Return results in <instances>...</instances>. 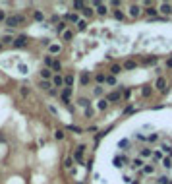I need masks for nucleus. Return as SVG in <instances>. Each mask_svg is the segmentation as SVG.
Here are the masks:
<instances>
[{
    "label": "nucleus",
    "instance_id": "nucleus-31",
    "mask_svg": "<svg viewBox=\"0 0 172 184\" xmlns=\"http://www.w3.org/2000/svg\"><path fill=\"white\" fill-rule=\"evenodd\" d=\"M52 64H54L52 56H50V54H47V56H45V66H47V68H52Z\"/></svg>",
    "mask_w": 172,
    "mask_h": 184
},
{
    "label": "nucleus",
    "instance_id": "nucleus-50",
    "mask_svg": "<svg viewBox=\"0 0 172 184\" xmlns=\"http://www.w3.org/2000/svg\"><path fill=\"white\" fill-rule=\"evenodd\" d=\"M19 93H21V97H27L29 95V87H25V85H23V87L19 89Z\"/></svg>",
    "mask_w": 172,
    "mask_h": 184
},
{
    "label": "nucleus",
    "instance_id": "nucleus-13",
    "mask_svg": "<svg viewBox=\"0 0 172 184\" xmlns=\"http://www.w3.org/2000/svg\"><path fill=\"white\" fill-rule=\"evenodd\" d=\"M153 89L155 87H151V85H143V87H141V97H145V99L151 97V95H153Z\"/></svg>",
    "mask_w": 172,
    "mask_h": 184
},
{
    "label": "nucleus",
    "instance_id": "nucleus-2",
    "mask_svg": "<svg viewBox=\"0 0 172 184\" xmlns=\"http://www.w3.org/2000/svg\"><path fill=\"white\" fill-rule=\"evenodd\" d=\"M25 18L23 16H10L8 19H6V25H10V27H16V25H19V23H23Z\"/></svg>",
    "mask_w": 172,
    "mask_h": 184
},
{
    "label": "nucleus",
    "instance_id": "nucleus-16",
    "mask_svg": "<svg viewBox=\"0 0 172 184\" xmlns=\"http://www.w3.org/2000/svg\"><path fill=\"white\" fill-rule=\"evenodd\" d=\"M77 105L83 107V109H89V107H91V101H89L87 97H79V99H77Z\"/></svg>",
    "mask_w": 172,
    "mask_h": 184
},
{
    "label": "nucleus",
    "instance_id": "nucleus-57",
    "mask_svg": "<svg viewBox=\"0 0 172 184\" xmlns=\"http://www.w3.org/2000/svg\"><path fill=\"white\" fill-rule=\"evenodd\" d=\"M122 180H124V182H131V178H130L128 175H124V176H122Z\"/></svg>",
    "mask_w": 172,
    "mask_h": 184
},
{
    "label": "nucleus",
    "instance_id": "nucleus-55",
    "mask_svg": "<svg viewBox=\"0 0 172 184\" xmlns=\"http://www.w3.org/2000/svg\"><path fill=\"white\" fill-rule=\"evenodd\" d=\"M6 19H8V18H6V14L2 12V10H0V21H6Z\"/></svg>",
    "mask_w": 172,
    "mask_h": 184
},
{
    "label": "nucleus",
    "instance_id": "nucleus-12",
    "mask_svg": "<svg viewBox=\"0 0 172 184\" xmlns=\"http://www.w3.org/2000/svg\"><path fill=\"white\" fill-rule=\"evenodd\" d=\"M137 66H139V64H137L135 60H126L124 64H122V68H124V70H135Z\"/></svg>",
    "mask_w": 172,
    "mask_h": 184
},
{
    "label": "nucleus",
    "instance_id": "nucleus-15",
    "mask_svg": "<svg viewBox=\"0 0 172 184\" xmlns=\"http://www.w3.org/2000/svg\"><path fill=\"white\" fill-rule=\"evenodd\" d=\"M157 62H158V56H153V54L147 56V58H143V64L145 66H153V64H157Z\"/></svg>",
    "mask_w": 172,
    "mask_h": 184
},
{
    "label": "nucleus",
    "instance_id": "nucleus-47",
    "mask_svg": "<svg viewBox=\"0 0 172 184\" xmlns=\"http://www.w3.org/2000/svg\"><path fill=\"white\" fill-rule=\"evenodd\" d=\"M56 31H58V33H64V31H66V23L60 21L58 25H56Z\"/></svg>",
    "mask_w": 172,
    "mask_h": 184
},
{
    "label": "nucleus",
    "instance_id": "nucleus-36",
    "mask_svg": "<svg viewBox=\"0 0 172 184\" xmlns=\"http://www.w3.org/2000/svg\"><path fill=\"white\" fill-rule=\"evenodd\" d=\"M87 29V21L85 19H79V23H77V31H85Z\"/></svg>",
    "mask_w": 172,
    "mask_h": 184
},
{
    "label": "nucleus",
    "instance_id": "nucleus-19",
    "mask_svg": "<svg viewBox=\"0 0 172 184\" xmlns=\"http://www.w3.org/2000/svg\"><path fill=\"white\" fill-rule=\"evenodd\" d=\"M161 151H163V153H168V155L172 157V143H166V142H164L163 145H161Z\"/></svg>",
    "mask_w": 172,
    "mask_h": 184
},
{
    "label": "nucleus",
    "instance_id": "nucleus-40",
    "mask_svg": "<svg viewBox=\"0 0 172 184\" xmlns=\"http://www.w3.org/2000/svg\"><path fill=\"white\" fill-rule=\"evenodd\" d=\"M72 37H74V33H72V31H68V29H66V31L62 33V39H64V41H70Z\"/></svg>",
    "mask_w": 172,
    "mask_h": 184
},
{
    "label": "nucleus",
    "instance_id": "nucleus-61",
    "mask_svg": "<svg viewBox=\"0 0 172 184\" xmlns=\"http://www.w3.org/2000/svg\"><path fill=\"white\" fill-rule=\"evenodd\" d=\"M170 184H172V182H170Z\"/></svg>",
    "mask_w": 172,
    "mask_h": 184
},
{
    "label": "nucleus",
    "instance_id": "nucleus-39",
    "mask_svg": "<svg viewBox=\"0 0 172 184\" xmlns=\"http://www.w3.org/2000/svg\"><path fill=\"white\" fill-rule=\"evenodd\" d=\"M134 110H135V107L131 105V103H128V105H126V109H124V115H131Z\"/></svg>",
    "mask_w": 172,
    "mask_h": 184
},
{
    "label": "nucleus",
    "instance_id": "nucleus-18",
    "mask_svg": "<svg viewBox=\"0 0 172 184\" xmlns=\"http://www.w3.org/2000/svg\"><path fill=\"white\" fill-rule=\"evenodd\" d=\"M89 79H91V76H89V72H81V78H79V83L81 85H87Z\"/></svg>",
    "mask_w": 172,
    "mask_h": 184
},
{
    "label": "nucleus",
    "instance_id": "nucleus-44",
    "mask_svg": "<svg viewBox=\"0 0 172 184\" xmlns=\"http://www.w3.org/2000/svg\"><path fill=\"white\" fill-rule=\"evenodd\" d=\"M83 16H85V18H91V16H93V10L89 8V6H85V8H83Z\"/></svg>",
    "mask_w": 172,
    "mask_h": 184
},
{
    "label": "nucleus",
    "instance_id": "nucleus-23",
    "mask_svg": "<svg viewBox=\"0 0 172 184\" xmlns=\"http://www.w3.org/2000/svg\"><path fill=\"white\" fill-rule=\"evenodd\" d=\"M107 12H108V6L107 4H99L97 6V14L99 16H107Z\"/></svg>",
    "mask_w": 172,
    "mask_h": 184
},
{
    "label": "nucleus",
    "instance_id": "nucleus-6",
    "mask_svg": "<svg viewBox=\"0 0 172 184\" xmlns=\"http://www.w3.org/2000/svg\"><path fill=\"white\" fill-rule=\"evenodd\" d=\"M143 12H145V14H147V16H149L151 19L158 18V8H157V6H149V8H145Z\"/></svg>",
    "mask_w": 172,
    "mask_h": 184
},
{
    "label": "nucleus",
    "instance_id": "nucleus-17",
    "mask_svg": "<svg viewBox=\"0 0 172 184\" xmlns=\"http://www.w3.org/2000/svg\"><path fill=\"white\" fill-rule=\"evenodd\" d=\"M107 85H110V87H114V85H116L118 83V79H116V76H110V74H107Z\"/></svg>",
    "mask_w": 172,
    "mask_h": 184
},
{
    "label": "nucleus",
    "instance_id": "nucleus-33",
    "mask_svg": "<svg viewBox=\"0 0 172 184\" xmlns=\"http://www.w3.org/2000/svg\"><path fill=\"white\" fill-rule=\"evenodd\" d=\"M70 95H72V87H64V89H62V95H60V97H64V99H70Z\"/></svg>",
    "mask_w": 172,
    "mask_h": 184
},
{
    "label": "nucleus",
    "instance_id": "nucleus-27",
    "mask_svg": "<svg viewBox=\"0 0 172 184\" xmlns=\"http://www.w3.org/2000/svg\"><path fill=\"white\" fill-rule=\"evenodd\" d=\"M66 19L72 23H79V16L77 14H66Z\"/></svg>",
    "mask_w": 172,
    "mask_h": 184
},
{
    "label": "nucleus",
    "instance_id": "nucleus-54",
    "mask_svg": "<svg viewBox=\"0 0 172 184\" xmlns=\"http://www.w3.org/2000/svg\"><path fill=\"white\" fill-rule=\"evenodd\" d=\"M19 72H21V74H27V66H25V64H19Z\"/></svg>",
    "mask_w": 172,
    "mask_h": 184
},
{
    "label": "nucleus",
    "instance_id": "nucleus-24",
    "mask_svg": "<svg viewBox=\"0 0 172 184\" xmlns=\"http://www.w3.org/2000/svg\"><path fill=\"white\" fill-rule=\"evenodd\" d=\"M50 76H52V70L50 68H43L41 70V78L43 79H47V82H48V78H50Z\"/></svg>",
    "mask_w": 172,
    "mask_h": 184
},
{
    "label": "nucleus",
    "instance_id": "nucleus-51",
    "mask_svg": "<svg viewBox=\"0 0 172 184\" xmlns=\"http://www.w3.org/2000/svg\"><path fill=\"white\" fill-rule=\"evenodd\" d=\"M158 184H170V180H168V176H161V178H158Z\"/></svg>",
    "mask_w": 172,
    "mask_h": 184
},
{
    "label": "nucleus",
    "instance_id": "nucleus-9",
    "mask_svg": "<svg viewBox=\"0 0 172 184\" xmlns=\"http://www.w3.org/2000/svg\"><path fill=\"white\" fill-rule=\"evenodd\" d=\"M124 72V68H122V64H112L110 68H108V74L110 76H118V74Z\"/></svg>",
    "mask_w": 172,
    "mask_h": 184
},
{
    "label": "nucleus",
    "instance_id": "nucleus-43",
    "mask_svg": "<svg viewBox=\"0 0 172 184\" xmlns=\"http://www.w3.org/2000/svg\"><path fill=\"white\" fill-rule=\"evenodd\" d=\"M134 138H135V140H139V142H147V136H145V134H141V132H137Z\"/></svg>",
    "mask_w": 172,
    "mask_h": 184
},
{
    "label": "nucleus",
    "instance_id": "nucleus-14",
    "mask_svg": "<svg viewBox=\"0 0 172 184\" xmlns=\"http://www.w3.org/2000/svg\"><path fill=\"white\" fill-rule=\"evenodd\" d=\"M52 85H54V87H62V85H64V78H62L60 74H56L54 78H52Z\"/></svg>",
    "mask_w": 172,
    "mask_h": 184
},
{
    "label": "nucleus",
    "instance_id": "nucleus-49",
    "mask_svg": "<svg viewBox=\"0 0 172 184\" xmlns=\"http://www.w3.org/2000/svg\"><path fill=\"white\" fill-rule=\"evenodd\" d=\"M72 165H74V157H66V161H64V167H68V169H70Z\"/></svg>",
    "mask_w": 172,
    "mask_h": 184
},
{
    "label": "nucleus",
    "instance_id": "nucleus-10",
    "mask_svg": "<svg viewBox=\"0 0 172 184\" xmlns=\"http://www.w3.org/2000/svg\"><path fill=\"white\" fill-rule=\"evenodd\" d=\"M143 167H145V161L141 159V157H135V159H131V169L137 170V169H143Z\"/></svg>",
    "mask_w": 172,
    "mask_h": 184
},
{
    "label": "nucleus",
    "instance_id": "nucleus-42",
    "mask_svg": "<svg viewBox=\"0 0 172 184\" xmlns=\"http://www.w3.org/2000/svg\"><path fill=\"white\" fill-rule=\"evenodd\" d=\"M64 136H66L64 130H56V132H54V138L56 140H64Z\"/></svg>",
    "mask_w": 172,
    "mask_h": 184
},
{
    "label": "nucleus",
    "instance_id": "nucleus-35",
    "mask_svg": "<svg viewBox=\"0 0 172 184\" xmlns=\"http://www.w3.org/2000/svg\"><path fill=\"white\" fill-rule=\"evenodd\" d=\"M163 167H164V169H172V157H164Z\"/></svg>",
    "mask_w": 172,
    "mask_h": 184
},
{
    "label": "nucleus",
    "instance_id": "nucleus-20",
    "mask_svg": "<svg viewBox=\"0 0 172 184\" xmlns=\"http://www.w3.org/2000/svg\"><path fill=\"white\" fill-rule=\"evenodd\" d=\"M95 82L101 85V83H104L107 82V74H102V72H99V74H95Z\"/></svg>",
    "mask_w": 172,
    "mask_h": 184
},
{
    "label": "nucleus",
    "instance_id": "nucleus-26",
    "mask_svg": "<svg viewBox=\"0 0 172 184\" xmlns=\"http://www.w3.org/2000/svg\"><path fill=\"white\" fill-rule=\"evenodd\" d=\"M107 107H108V101H107V99H99V103H97V109H99V110H107Z\"/></svg>",
    "mask_w": 172,
    "mask_h": 184
},
{
    "label": "nucleus",
    "instance_id": "nucleus-22",
    "mask_svg": "<svg viewBox=\"0 0 172 184\" xmlns=\"http://www.w3.org/2000/svg\"><path fill=\"white\" fill-rule=\"evenodd\" d=\"M153 161H164V153L161 151V149L153 151Z\"/></svg>",
    "mask_w": 172,
    "mask_h": 184
},
{
    "label": "nucleus",
    "instance_id": "nucleus-30",
    "mask_svg": "<svg viewBox=\"0 0 172 184\" xmlns=\"http://www.w3.org/2000/svg\"><path fill=\"white\" fill-rule=\"evenodd\" d=\"M118 147H120V149H128V147H130V140H120V142H118Z\"/></svg>",
    "mask_w": 172,
    "mask_h": 184
},
{
    "label": "nucleus",
    "instance_id": "nucleus-56",
    "mask_svg": "<svg viewBox=\"0 0 172 184\" xmlns=\"http://www.w3.org/2000/svg\"><path fill=\"white\" fill-rule=\"evenodd\" d=\"M48 110H50L52 115H58V110H56V109H54V107H52V105H50V107H48Z\"/></svg>",
    "mask_w": 172,
    "mask_h": 184
},
{
    "label": "nucleus",
    "instance_id": "nucleus-32",
    "mask_svg": "<svg viewBox=\"0 0 172 184\" xmlns=\"http://www.w3.org/2000/svg\"><path fill=\"white\" fill-rule=\"evenodd\" d=\"M147 142L149 143H155V142H158V134H149V136H147Z\"/></svg>",
    "mask_w": 172,
    "mask_h": 184
},
{
    "label": "nucleus",
    "instance_id": "nucleus-45",
    "mask_svg": "<svg viewBox=\"0 0 172 184\" xmlns=\"http://www.w3.org/2000/svg\"><path fill=\"white\" fill-rule=\"evenodd\" d=\"M130 95H131V89H130V87L122 89V97H124V99H130Z\"/></svg>",
    "mask_w": 172,
    "mask_h": 184
},
{
    "label": "nucleus",
    "instance_id": "nucleus-1",
    "mask_svg": "<svg viewBox=\"0 0 172 184\" xmlns=\"http://www.w3.org/2000/svg\"><path fill=\"white\" fill-rule=\"evenodd\" d=\"M166 85H168L166 78L158 76V78H157V82H155V89H157V91H161V93H166Z\"/></svg>",
    "mask_w": 172,
    "mask_h": 184
},
{
    "label": "nucleus",
    "instance_id": "nucleus-41",
    "mask_svg": "<svg viewBox=\"0 0 172 184\" xmlns=\"http://www.w3.org/2000/svg\"><path fill=\"white\" fill-rule=\"evenodd\" d=\"M41 87L43 89H52V83L47 82V79H41Z\"/></svg>",
    "mask_w": 172,
    "mask_h": 184
},
{
    "label": "nucleus",
    "instance_id": "nucleus-21",
    "mask_svg": "<svg viewBox=\"0 0 172 184\" xmlns=\"http://www.w3.org/2000/svg\"><path fill=\"white\" fill-rule=\"evenodd\" d=\"M74 76H72V74H68V76H64V85L66 87H72V85H74Z\"/></svg>",
    "mask_w": 172,
    "mask_h": 184
},
{
    "label": "nucleus",
    "instance_id": "nucleus-59",
    "mask_svg": "<svg viewBox=\"0 0 172 184\" xmlns=\"http://www.w3.org/2000/svg\"><path fill=\"white\" fill-rule=\"evenodd\" d=\"M137 182H139V180H135V182H131V184H137Z\"/></svg>",
    "mask_w": 172,
    "mask_h": 184
},
{
    "label": "nucleus",
    "instance_id": "nucleus-8",
    "mask_svg": "<svg viewBox=\"0 0 172 184\" xmlns=\"http://www.w3.org/2000/svg\"><path fill=\"white\" fill-rule=\"evenodd\" d=\"M25 45H27V37L25 35H19V37L14 39V47H18V49H21V47H25Z\"/></svg>",
    "mask_w": 172,
    "mask_h": 184
},
{
    "label": "nucleus",
    "instance_id": "nucleus-53",
    "mask_svg": "<svg viewBox=\"0 0 172 184\" xmlns=\"http://www.w3.org/2000/svg\"><path fill=\"white\" fill-rule=\"evenodd\" d=\"M2 43H14V39H12V37H10V35H6L4 39H2Z\"/></svg>",
    "mask_w": 172,
    "mask_h": 184
},
{
    "label": "nucleus",
    "instance_id": "nucleus-37",
    "mask_svg": "<svg viewBox=\"0 0 172 184\" xmlns=\"http://www.w3.org/2000/svg\"><path fill=\"white\" fill-rule=\"evenodd\" d=\"M102 93H104V89H102V85H97V87L93 89V95H95V97H101Z\"/></svg>",
    "mask_w": 172,
    "mask_h": 184
},
{
    "label": "nucleus",
    "instance_id": "nucleus-28",
    "mask_svg": "<svg viewBox=\"0 0 172 184\" xmlns=\"http://www.w3.org/2000/svg\"><path fill=\"white\" fill-rule=\"evenodd\" d=\"M48 51H50V54H58L62 51V47L60 45H48Z\"/></svg>",
    "mask_w": 172,
    "mask_h": 184
},
{
    "label": "nucleus",
    "instance_id": "nucleus-58",
    "mask_svg": "<svg viewBox=\"0 0 172 184\" xmlns=\"http://www.w3.org/2000/svg\"><path fill=\"white\" fill-rule=\"evenodd\" d=\"M166 66H168V68H172V56H170V58L166 60Z\"/></svg>",
    "mask_w": 172,
    "mask_h": 184
},
{
    "label": "nucleus",
    "instance_id": "nucleus-29",
    "mask_svg": "<svg viewBox=\"0 0 172 184\" xmlns=\"http://www.w3.org/2000/svg\"><path fill=\"white\" fill-rule=\"evenodd\" d=\"M114 18H116L118 21H124V19H126V14L122 12V10H114Z\"/></svg>",
    "mask_w": 172,
    "mask_h": 184
},
{
    "label": "nucleus",
    "instance_id": "nucleus-60",
    "mask_svg": "<svg viewBox=\"0 0 172 184\" xmlns=\"http://www.w3.org/2000/svg\"><path fill=\"white\" fill-rule=\"evenodd\" d=\"M0 49H2V43H0Z\"/></svg>",
    "mask_w": 172,
    "mask_h": 184
},
{
    "label": "nucleus",
    "instance_id": "nucleus-46",
    "mask_svg": "<svg viewBox=\"0 0 172 184\" xmlns=\"http://www.w3.org/2000/svg\"><path fill=\"white\" fill-rule=\"evenodd\" d=\"M74 8H75V10H81V12H83L85 4H83V2H79V0H75V2H74Z\"/></svg>",
    "mask_w": 172,
    "mask_h": 184
},
{
    "label": "nucleus",
    "instance_id": "nucleus-7",
    "mask_svg": "<svg viewBox=\"0 0 172 184\" xmlns=\"http://www.w3.org/2000/svg\"><path fill=\"white\" fill-rule=\"evenodd\" d=\"M158 12H163L164 16H172V4H168V2H163V4L158 6Z\"/></svg>",
    "mask_w": 172,
    "mask_h": 184
},
{
    "label": "nucleus",
    "instance_id": "nucleus-34",
    "mask_svg": "<svg viewBox=\"0 0 172 184\" xmlns=\"http://www.w3.org/2000/svg\"><path fill=\"white\" fill-rule=\"evenodd\" d=\"M68 130H72V132H75V134H81L83 132V128H79V126H75V124H70V126H66Z\"/></svg>",
    "mask_w": 172,
    "mask_h": 184
},
{
    "label": "nucleus",
    "instance_id": "nucleus-52",
    "mask_svg": "<svg viewBox=\"0 0 172 184\" xmlns=\"http://www.w3.org/2000/svg\"><path fill=\"white\" fill-rule=\"evenodd\" d=\"M93 112H95V110L91 109V107H89V109H85V116H87V118H91V116H93Z\"/></svg>",
    "mask_w": 172,
    "mask_h": 184
},
{
    "label": "nucleus",
    "instance_id": "nucleus-3",
    "mask_svg": "<svg viewBox=\"0 0 172 184\" xmlns=\"http://www.w3.org/2000/svg\"><path fill=\"white\" fill-rule=\"evenodd\" d=\"M83 151H85V145L81 143V145H77V149H75V153H74V161H77L79 165L83 163Z\"/></svg>",
    "mask_w": 172,
    "mask_h": 184
},
{
    "label": "nucleus",
    "instance_id": "nucleus-38",
    "mask_svg": "<svg viewBox=\"0 0 172 184\" xmlns=\"http://www.w3.org/2000/svg\"><path fill=\"white\" fill-rule=\"evenodd\" d=\"M52 72H60L62 70V64H60V60H54V64H52Z\"/></svg>",
    "mask_w": 172,
    "mask_h": 184
},
{
    "label": "nucleus",
    "instance_id": "nucleus-48",
    "mask_svg": "<svg viewBox=\"0 0 172 184\" xmlns=\"http://www.w3.org/2000/svg\"><path fill=\"white\" fill-rule=\"evenodd\" d=\"M33 18L37 19V21H43V19H45V16H43V12H39V10H37V12L33 14Z\"/></svg>",
    "mask_w": 172,
    "mask_h": 184
},
{
    "label": "nucleus",
    "instance_id": "nucleus-11",
    "mask_svg": "<svg viewBox=\"0 0 172 184\" xmlns=\"http://www.w3.org/2000/svg\"><path fill=\"white\" fill-rule=\"evenodd\" d=\"M139 157L141 159H147V157H153V149H151V147H141V151H139Z\"/></svg>",
    "mask_w": 172,
    "mask_h": 184
},
{
    "label": "nucleus",
    "instance_id": "nucleus-5",
    "mask_svg": "<svg viewBox=\"0 0 172 184\" xmlns=\"http://www.w3.org/2000/svg\"><path fill=\"white\" fill-rule=\"evenodd\" d=\"M104 99H107L108 103H116V101H120V99H122V91H110Z\"/></svg>",
    "mask_w": 172,
    "mask_h": 184
},
{
    "label": "nucleus",
    "instance_id": "nucleus-4",
    "mask_svg": "<svg viewBox=\"0 0 172 184\" xmlns=\"http://www.w3.org/2000/svg\"><path fill=\"white\" fill-rule=\"evenodd\" d=\"M145 8H141V4H131L130 6V16L131 18H139V14L143 12Z\"/></svg>",
    "mask_w": 172,
    "mask_h": 184
},
{
    "label": "nucleus",
    "instance_id": "nucleus-25",
    "mask_svg": "<svg viewBox=\"0 0 172 184\" xmlns=\"http://www.w3.org/2000/svg\"><path fill=\"white\" fill-rule=\"evenodd\" d=\"M141 173H143V175H153L155 173V165H145L143 169H141Z\"/></svg>",
    "mask_w": 172,
    "mask_h": 184
}]
</instances>
